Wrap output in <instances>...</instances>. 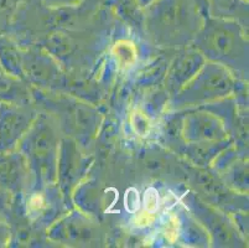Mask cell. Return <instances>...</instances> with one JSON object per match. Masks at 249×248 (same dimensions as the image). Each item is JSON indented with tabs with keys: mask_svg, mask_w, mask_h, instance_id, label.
<instances>
[{
	"mask_svg": "<svg viewBox=\"0 0 249 248\" xmlns=\"http://www.w3.org/2000/svg\"><path fill=\"white\" fill-rule=\"evenodd\" d=\"M178 218L173 217L171 218V221L167 224L166 227V236L170 241H174L178 236Z\"/></svg>",
	"mask_w": 249,
	"mask_h": 248,
	"instance_id": "1",
	"label": "cell"
},
{
	"mask_svg": "<svg viewBox=\"0 0 249 248\" xmlns=\"http://www.w3.org/2000/svg\"><path fill=\"white\" fill-rule=\"evenodd\" d=\"M154 221V215L150 212H142L137 217V224L140 226H145V225H150Z\"/></svg>",
	"mask_w": 249,
	"mask_h": 248,
	"instance_id": "2",
	"label": "cell"
},
{
	"mask_svg": "<svg viewBox=\"0 0 249 248\" xmlns=\"http://www.w3.org/2000/svg\"><path fill=\"white\" fill-rule=\"evenodd\" d=\"M145 200H146V208H148V210H154V209L156 208V204H158V199H156L155 195L148 194V192H146Z\"/></svg>",
	"mask_w": 249,
	"mask_h": 248,
	"instance_id": "3",
	"label": "cell"
},
{
	"mask_svg": "<svg viewBox=\"0 0 249 248\" xmlns=\"http://www.w3.org/2000/svg\"><path fill=\"white\" fill-rule=\"evenodd\" d=\"M140 1H142V4H148L150 3V1H153V0H140Z\"/></svg>",
	"mask_w": 249,
	"mask_h": 248,
	"instance_id": "4",
	"label": "cell"
}]
</instances>
